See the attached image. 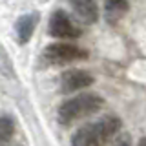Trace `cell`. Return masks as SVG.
Listing matches in <instances>:
<instances>
[{"instance_id": "6da1fadb", "label": "cell", "mask_w": 146, "mask_h": 146, "mask_svg": "<svg viewBox=\"0 0 146 146\" xmlns=\"http://www.w3.org/2000/svg\"><path fill=\"white\" fill-rule=\"evenodd\" d=\"M104 106V99L97 93H80L71 99H66L58 106V122L64 126L71 124L73 121L99 111Z\"/></svg>"}, {"instance_id": "7a4b0ae2", "label": "cell", "mask_w": 146, "mask_h": 146, "mask_svg": "<svg viewBox=\"0 0 146 146\" xmlns=\"http://www.w3.org/2000/svg\"><path fill=\"white\" fill-rule=\"evenodd\" d=\"M44 57L55 64H68V62L88 58V51L70 42H55L44 49Z\"/></svg>"}, {"instance_id": "3957f363", "label": "cell", "mask_w": 146, "mask_h": 146, "mask_svg": "<svg viewBox=\"0 0 146 146\" xmlns=\"http://www.w3.org/2000/svg\"><path fill=\"white\" fill-rule=\"evenodd\" d=\"M49 35L55 36V38H77L80 35V29L73 24V20L70 18L68 13H64L62 9L55 11L51 17H49Z\"/></svg>"}, {"instance_id": "277c9868", "label": "cell", "mask_w": 146, "mask_h": 146, "mask_svg": "<svg viewBox=\"0 0 146 146\" xmlns=\"http://www.w3.org/2000/svg\"><path fill=\"white\" fill-rule=\"evenodd\" d=\"M95 82L93 75L86 70H68L60 75V91L64 95L75 93L79 90H84Z\"/></svg>"}, {"instance_id": "5b68a950", "label": "cell", "mask_w": 146, "mask_h": 146, "mask_svg": "<svg viewBox=\"0 0 146 146\" xmlns=\"http://www.w3.org/2000/svg\"><path fill=\"white\" fill-rule=\"evenodd\" d=\"M71 146H102L95 122L77 128L75 133L71 135Z\"/></svg>"}, {"instance_id": "8992f818", "label": "cell", "mask_w": 146, "mask_h": 146, "mask_svg": "<svg viewBox=\"0 0 146 146\" xmlns=\"http://www.w3.org/2000/svg\"><path fill=\"white\" fill-rule=\"evenodd\" d=\"M95 126H97V131H99V137H100V143L106 144L110 143L111 139H115L117 133L121 131V119H119L117 115H106L102 117L100 121L95 122Z\"/></svg>"}, {"instance_id": "52a82bcc", "label": "cell", "mask_w": 146, "mask_h": 146, "mask_svg": "<svg viewBox=\"0 0 146 146\" xmlns=\"http://www.w3.org/2000/svg\"><path fill=\"white\" fill-rule=\"evenodd\" d=\"M70 4L84 24H95L99 20V7L95 0H70Z\"/></svg>"}, {"instance_id": "ba28073f", "label": "cell", "mask_w": 146, "mask_h": 146, "mask_svg": "<svg viewBox=\"0 0 146 146\" xmlns=\"http://www.w3.org/2000/svg\"><path fill=\"white\" fill-rule=\"evenodd\" d=\"M38 22V13H27V15L20 17L17 20V35H18V42L26 44L29 42V38L33 36V31Z\"/></svg>"}, {"instance_id": "9c48e42d", "label": "cell", "mask_w": 146, "mask_h": 146, "mask_svg": "<svg viewBox=\"0 0 146 146\" xmlns=\"http://www.w3.org/2000/svg\"><path fill=\"white\" fill-rule=\"evenodd\" d=\"M128 9H130L128 0H106L104 2V11H106L108 22H117L122 15H126Z\"/></svg>"}, {"instance_id": "30bf717a", "label": "cell", "mask_w": 146, "mask_h": 146, "mask_svg": "<svg viewBox=\"0 0 146 146\" xmlns=\"http://www.w3.org/2000/svg\"><path fill=\"white\" fill-rule=\"evenodd\" d=\"M15 133V122L11 117L7 115H0V144L7 143Z\"/></svg>"}, {"instance_id": "8fae6325", "label": "cell", "mask_w": 146, "mask_h": 146, "mask_svg": "<svg viewBox=\"0 0 146 146\" xmlns=\"http://www.w3.org/2000/svg\"><path fill=\"white\" fill-rule=\"evenodd\" d=\"M0 73L4 77H13V64L11 58L7 57V53L4 51V48L0 46Z\"/></svg>"}, {"instance_id": "7c38bea8", "label": "cell", "mask_w": 146, "mask_h": 146, "mask_svg": "<svg viewBox=\"0 0 146 146\" xmlns=\"http://www.w3.org/2000/svg\"><path fill=\"white\" fill-rule=\"evenodd\" d=\"M111 146H131V139H130V135L128 133H122L121 137H117L115 141H113V144Z\"/></svg>"}, {"instance_id": "4fadbf2b", "label": "cell", "mask_w": 146, "mask_h": 146, "mask_svg": "<svg viewBox=\"0 0 146 146\" xmlns=\"http://www.w3.org/2000/svg\"><path fill=\"white\" fill-rule=\"evenodd\" d=\"M137 146H146V137H143V139L139 141V144H137Z\"/></svg>"}]
</instances>
